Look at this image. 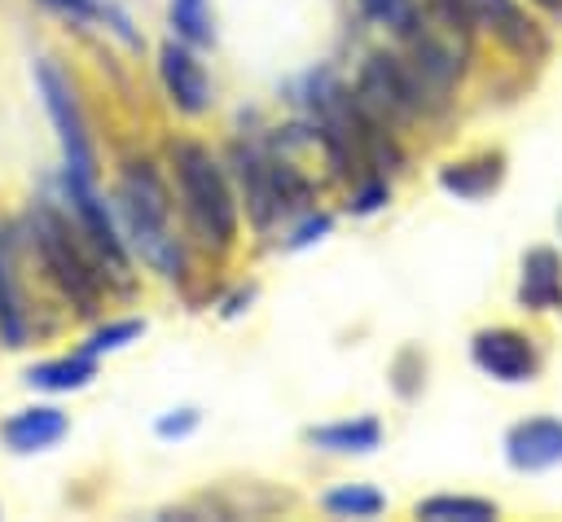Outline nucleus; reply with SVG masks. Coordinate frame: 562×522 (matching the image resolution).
<instances>
[{"label": "nucleus", "instance_id": "obj_6", "mask_svg": "<svg viewBox=\"0 0 562 522\" xmlns=\"http://www.w3.org/2000/svg\"><path fill=\"white\" fill-rule=\"evenodd\" d=\"M505 456L514 469H549L562 461V421L553 417H531V421H518L509 434H505Z\"/></svg>", "mask_w": 562, "mask_h": 522}, {"label": "nucleus", "instance_id": "obj_3", "mask_svg": "<svg viewBox=\"0 0 562 522\" xmlns=\"http://www.w3.org/2000/svg\"><path fill=\"white\" fill-rule=\"evenodd\" d=\"M35 246H40L44 268H48L53 281L61 285V294H66L79 311H97V303H101V276L92 272L88 254H83L79 241L70 237L66 219L53 215L48 206L35 211Z\"/></svg>", "mask_w": 562, "mask_h": 522}, {"label": "nucleus", "instance_id": "obj_19", "mask_svg": "<svg viewBox=\"0 0 562 522\" xmlns=\"http://www.w3.org/2000/svg\"><path fill=\"white\" fill-rule=\"evenodd\" d=\"M171 22L184 39L193 44H206L211 39V13H206V0H171Z\"/></svg>", "mask_w": 562, "mask_h": 522}, {"label": "nucleus", "instance_id": "obj_24", "mask_svg": "<svg viewBox=\"0 0 562 522\" xmlns=\"http://www.w3.org/2000/svg\"><path fill=\"white\" fill-rule=\"evenodd\" d=\"M435 9L452 22V26H465L470 22V9H465V0H435Z\"/></svg>", "mask_w": 562, "mask_h": 522}, {"label": "nucleus", "instance_id": "obj_23", "mask_svg": "<svg viewBox=\"0 0 562 522\" xmlns=\"http://www.w3.org/2000/svg\"><path fill=\"white\" fill-rule=\"evenodd\" d=\"M193 425H198V412H193V408H180V417H162V421H158V434H162V439H171V434L180 439V434H189Z\"/></svg>", "mask_w": 562, "mask_h": 522}, {"label": "nucleus", "instance_id": "obj_15", "mask_svg": "<svg viewBox=\"0 0 562 522\" xmlns=\"http://www.w3.org/2000/svg\"><path fill=\"white\" fill-rule=\"evenodd\" d=\"M439 184L457 197H483L501 184V158L492 154V158H479V162H448L439 171Z\"/></svg>", "mask_w": 562, "mask_h": 522}, {"label": "nucleus", "instance_id": "obj_17", "mask_svg": "<svg viewBox=\"0 0 562 522\" xmlns=\"http://www.w3.org/2000/svg\"><path fill=\"white\" fill-rule=\"evenodd\" d=\"M0 338L9 347H22L26 342V316H22V298H18V285L9 276L4 250H0Z\"/></svg>", "mask_w": 562, "mask_h": 522}, {"label": "nucleus", "instance_id": "obj_5", "mask_svg": "<svg viewBox=\"0 0 562 522\" xmlns=\"http://www.w3.org/2000/svg\"><path fill=\"white\" fill-rule=\"evenodd\" d=\"M470 355L496 382H531L536 368H540L531 338L518 333V329H505V325L501 329H479L474 342H470Z\"/></svg>", "mask_w": 562, "mask_h": 522}, {"label": "nucleus", "instance_id": "obj_25", "mask_svg": "<svg viewBox=\"0 0 562 522\" xmlns=\"http://www.w3.org/2000/svg\"><path fill=\"white\" fill-rule=\"evenodd\" d=\"M312 232H329V215H316L312 224H303V228H299V237H294V246H303V241H312Z\"/></svg>", "mask_w": 562, "mask_h": 522}, {"label": "nucleus", "instance_id": "obj_13", "mask_svg": "<svg viewBox=\"0 0 562 522\" xmlns=\"http://www.w3.org/2000/svg\"><path fill=\"white\" fill-rule=\"evenodd\" d=\"M97 377V355L79 351V355H61V360H48V364H35L26 373L31 386H44V390H79Z\"/></svg>", "mask_w": 562, "mask_h": 522}, {"label": "nucleus", "instance_id": "obj_21", "mask_svg": "<svg viewBox=\"0 0 562 522\" xmlns=\"http://www.w3.org/2000/svg\"><path fill=\"white\" fill-rule=\"evenodd\" d=\"M48 9H57V13H66V18H79V22H97V18H110V22H119L123 31H127V22L119 18V13H110L105 4H97V0H44ZM127 39H132V31H127Z\"/></svg>", "mask_w": 562, "mask_h": 522}, {"label": "nucleus", "instance_id": "obj_14", "mask_svg": "<svg viewBox=\"0 0 562 522\" xmlns=\"http://www.w3.org/2000/svg\"><path fill=\"white\" fill-rule=\"evenodd\" d=\"M316 447L325 452H373L382 443V425L373 417H356V421H334L307 434Z\"/></svg>", "mask_w": 562, "mask_h": 522}, {"label": "nucleus", "instance_id": "obj_16", "mask_svg": "<svg viewBox=\"0 0 562 522\" xmlns=\"http://www.w3.org/2000/svg\"><path fill=\"white\" fill-rule=\"evenodd\" d=\"M417 518H430V522H487L496 518V504L492 500H474V496H430L417 504Z\"/></svg>", "mask_w": 562, "mask_h": 522}, {"label": "nucleus", "instance_id": "obj_27", "mask_svg": "<svg viewBox=\"0 0 562 522\" xmlns=\"http://www.w3.org/2000/svg\"><path fill=\"white\" fill-rule=\"evenodd\" d=\"M536 4H544V9H562V0H536Z\"/></svg>", "mask_w": 562, "mask_h": 522}, {"label": "nucleus", "instance_id": "obj_26", "mask_svg": "<svg viewBox=\"0 0 562 522\" xmlns=\"http://www.w3.org/2000/svg\"><path fill=\"white\" fill-rule=\"evenodd\" d=\"M373 206H382V184L364 189V193H360V202H356V211H360V215H364V211H373Z\"/></svg>", "mask_w": 562, "mask_h": 522}, {"label": "nucleus", "instance_id": "obj_4", "mask_svg": "<svg viewBox=\"0 0 562 522\" xmlns=\"http://www.w3.org/2000/svg\"><path fill=\"white\" fill-rule=\"evenodd\" d=\"M40 92H44V105L57 123V136H61V154H66V175H83L92 180V145H88V132H83V114L75 105V92L70 83L57 75V66L40 61Z\"/></svg>", "mask_w": 562, "mask_h": 522}, {"label": "nucleus", "instance_id": "obj_10", "mask_svg": "<svg viewBox=\"0 0 562 522\" xmlns=\"http://www.w3.org/2000/svg\"><path fill=\"white\" fill-rule=\"evenodd\" d=\"M465 9H470V22H483L514 53H536L540 48L536 26L522 18V9L514 0H465Z\"/></svg>", "mask_w": 562, "mask_h": 522}, {"label": "nucleus", "instance_id": "obj_8", "mask_svg": "<svg viewBox=\"0 0 562 522\" xmlns=\"http://www.w3.org/2000/svg\"><path fill=\"white\" fill-rule=\"evenodd\" d=\"M66 193H70V202H75V211H79V224H83L88 241H92L114 268H123V241H119V232H114V224H110V211H105V202L97 197L92 180L66 175Z\"/></svg>", "mask_w": 562, "mask_h": 522}, {"label": "nucleus", "instance_id": "obj_20", "mask_svg": "<svg viewBox=\"0 0 562 522\" xmlns=\"http://www.w3.org/2000/svg\"><path fill=\"white\" fill-rule=\"evenodd\" d=\"M140 320H114V325H105V329H97L92 338H88V355H101V351H119V347H127L132 338H140Z\"/></svg>", "mask_w": 562, "mask_h": 522}, {"label": "nucleus", "instance_id": "obj_1", "mask_svg": "<svg viewBox=\"0 0 562 522\" xmlns=\"http://www.w3.org/2000/svg\"><path fill=\"white\" fill-rule=\"evenodd\" d=\"M176 175H180V193L189 202L193 224L211 241H220V246L233 241V232H237V202H233L215 158L202 145H176Z\"/></svg>", "mask_w": 562, "mask_h": 522}, {"label": "nucleus", "instance_id": "obj_18", "mask_svg": "<svg viewBox=\"0 0 562 522\" xmlns=\"http://www.w3.org/2000/svg\"><path fill=\"white\" fill-rule=\"evenodd\" d=\"M329 513H338V518H373V513H382V496L373 491V487H360V483H347V487H334V491H325V500H321Z\"/></svg>", "mask_w": 562, "mask_h": 522}, {"label": "nucleus", "instance_id": "obj_11", "mask_svg": "<svg viewBox=\"0 0 562 522\" xmlns=\"http://www.w3.org/2000/svg\"><path fill=\"white\" fill-rule=\"evenodd\" d=\"M0 434L13 452H44L66 434V412L48 408V404L44 408H22L0 425Z\"/></svg>", "mask_w": 562, "mask_h": 522}, {"label": "nucleus", "instance_id": "obj_7", "mask_svg": "<svg viewBox=\"0 0 562 522\" xmlns=\"http://www.w3.org/2000/svg\"><path fill=\"white\" fill-rule=\"evenodd\" d=\"M360 88H364V97L378 105V110H386V114H413L417 110V88H413V79H408V70L395 61V57H369V66H364V75H360Z\"/></svg>", "mask_w": 562, "mask_h": 522}, {"label": "nucleus", "instance_id": "obj_9", "mask_svg": "<svg viewBox=\"0 0 562 522\" xmlns=\"http://www.w3.org/2000/svg\"><path fill=\"white\" fill-rule=\"evenodd\" d=\"M158 70H162V83H167L171 101H176L184 114L206 110V75H202V66L193 61L189 48H180V44H162V53H158Z\"/></svg>", "mask_w": 562, "mask_h": 522}, {"label": "nucleus", "instance_id": "obj_22", "mask_svg": "<svg viewBox=\"0 0 562 522\" xmlns=\"http://www.w3.org/2000/svg\"><path fill=\"white\" fill-rule=\"evenodd\" d=\"M360 9L373 18V22H386V26H408V0H360Z\"/></svg>", "mask_w": 562, "mask_h": 522}, {"label": "nucleus", "instance_id": "obj_12", "mask_svg": "<svg viewBox=\"0 0 562 522\" xmlns=\"http://www.w3.org/2000/svg\"><path fill=\"white\" fill-rule=\"evenodd\" d=\"M518 298L536 311H549L562 303V259L549 250V246H536L522 254V285H518Z\"/></svg>", "mask_w": 562, "mask_h": 522}, {"label": "nucleus", "instance_id": "obj_2", "mask_svg": "<svg viewBox=\"0 0 562 522\" xmlns=\"http://www.w3.org/2000/svg\"><path fill=\"white\" fill-rule=\"evenodd\" d=\"M123 215H127V232L136 241V250L162 272L176 276L180 272V250L176 237L167 232V193L154 180L149 167H127L123 175Z\"/></svg>", "mask_w": 562, "mask_h": 522}]
</instances>
